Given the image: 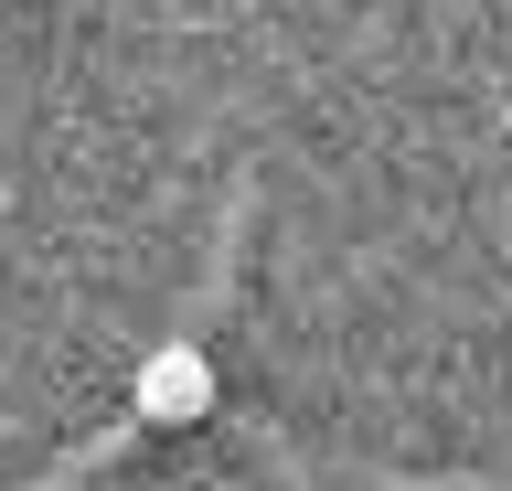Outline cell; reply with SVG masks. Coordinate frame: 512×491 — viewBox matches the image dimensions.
Segmentation results:
<instances>
[{
    "label": "cell",
    "mask_w": 512,
    "mask_h": 491,
    "mask_svg": "<svg viewBox=\"0 0 512 491\" xmlns=\"http://www.w3.org/2000/svg\"><path fill=\"white\" fill-rule=\"evenodd\" d=\"M214 353L203 342H150L139 353V374H128V417L139 427H203L214 417Z\"/></svg>",
    "instance_id": "1"
}]
</instances>
